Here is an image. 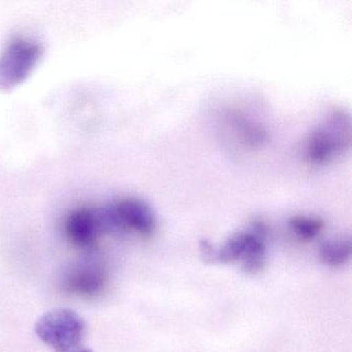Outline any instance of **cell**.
Returning <instances> with one entry per match:
<instances>
[{"mask_svg": "<svg viewBox=\"0 0 352 352\" xmlns=\"http://www.w3.org/2000/svg\"><path fill=\"white\" fill-rule=\"evenodd\" d=\"M267 226L255 222L252 228L230 236L217 250V261L232 263L241 261L242 267L248 273H257L265 265Z\"/></svg>", "mask_w": 352, "mask_h": 352, "instance_id": "5b68a950", "label": "cell"}, {"mask_svg": "<svg viewBox=\"0 0 352 352\" xmlns=\"http://www.w3.org/2000/svg\"><path fill=\"white\" fill-rule=\"evenodd\" d=\"M104 234L135 232L149 236L155 230L156 219L152 208L143 199L127 197L98 208Z\"/></svg>", "mask_w": 352, "mask_h": 352, "instance_id": "3957f363", "label": "cell"}, {"mask_svg": "<svg viewBox=\"0 0 352 352\" xmlns=\"http://www.w3.org/2000/svg\"><path fill=\"white\" fill-rule=\"evenodd\" d=\"M223 124L232 140L246 149H261L269 139L265 125L241 110H230L226 113Z\"/></svg>", "mask_w": 352, "mask_h": 352, "instance_id": "8992f818", "label": "cell"}, {"mask_svg": "<svg viewBox=\"0 0 352 352\" xmlns=\"http://www.w3.org/2000/svg\"><path fill=\"white\" fill-rule=\"evenodd\" d=\"M36 335L55 352H94L84 346L86 322L72 309L49 311L36 321Z\"/></svg>", "mask_w": 352, "mask_h": 352, "instance_id": "7a4b0ae2", "label": "cell"}, {"mask_svg": "<svg viewBox=\"0 0 352 352\" xmlns=\"http://www.w3.org/2000/svg\"><path fill=\"white\" fill-rule=\"evenodd\" d=\"M199 250H201V258L206 263H214L217 261V249L208 242V241H201L199 245Z\"/></svg>", "mask_w": 352, "mask_h": 352, "instance_id": "8fae6325", "label": "cell"}, {"mask_svg": "<svg viewBox=\"0 0 352 352\" xmlns=\"http://www.w3.org/2000/svg\"><path fill=\"white\" fill-rule=\"evenodd\" d=\"M351 143L349 113L337 109L329 113L307 138L304 156L312 164L331 162L348 149Z\"/></svg>", "mask_w": 352, "mask_h": 352, "instance_id": "6da1fadb", "label": "cell"}, {"mask_svg": "<svg viewBox=\"0 0 352 352\" xmlns=\"http://www.w3.org/2000/svg\"><path fill=\"white\" fill-rule=\"evenodd\" d=\"M42 43L17 36L0 53V91L9 92L23 84L34 73L44 55Z\"/></svg>", "mask_w": 352, "mask_h": 352, "instance_id": "277c9868", "label": "cell"}, {"mask_svg": "<svg viewBox=\"0 0 352 352\" xmlns=\"http://www.w3.org/2000/svg\"><path fill=\"white\" fill-rule=\"evenodd\" d=\"M65 230L67 238L76 246L89 248L104 234L98 208L82 207L74 210L65 219Z\"/></svg>", "mask_w": 352, "mask_h": 352, "instance_id": "52a82bcc", "label": "cell"}, {"mask_svg": "<svg viewBox=\"0 0 352 352\" xmlns=\"http://www.w3.org/2000/svg\"><path fill=\"white\" fill-rule=\"evenodd\" d=\"M351 243L347 239L329 241L321 247L320 256L329 267H340L347 263L351 256Z\"/></svg>", "mask_w": 352, "mask_h": 352, "instance_id": "9c48e42d", "label": "cell"}, {"mask_svg": "<svg viewBox=\"0 0 352 352\" xmlns=\"http://www.w3.org/2000/svg\"><path fill=\"white\" fill-rule=\"evenodd\" d=\"M107 276L104 269L96 263H80L67 273L65 286L73 294L94 296L106 287Z\"/></svg>", "mask_w": 352, "mask_h": 352, "instance_id": "ba28073f", "label": "cell"}, {"mask_svg": "<svg viewBox=\"0 0 352 352\" xmlns=\"http://www.w3.org/2000/svg\"><path fill=\"white\" fill-rule=\"evenodd\" d=\"M288 224L292 234L302 241L312 240L323 228L322 220L310 215L294 216Z\"/></svg>", "mask_w": 352, "mask_h": 352, "instance_id": "30bf717a", "label": "cell"}]
</instances>
